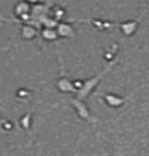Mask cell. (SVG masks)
Segmentation results:
<instances>
[{
  "mask_svg": "<svg viewBox=\"0 0 149 156\" xmlns=\"http://www.w3.org/2000/svg\"><path fill=\"white\" fill-rule=\"evenodd\" d=\"M29 9H31V7H29L28 2L22 1V2H19L17 5V7H15V12H17V14L20 15V16H23V15L28 14Z\"/></svg>",
  "mask_w": 149,
  "mask_h": 156,
  "instance_id": "6da1fadb",
  "label": "cell"
}]
</instances>
